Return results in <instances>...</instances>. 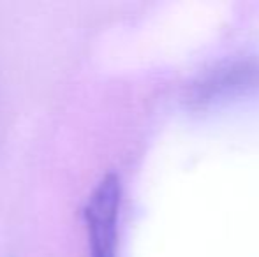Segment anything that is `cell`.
<instances>
[{
  "mask_svg": "<svg viewBox=\"0 0 259 257\" xmlns=\"http://www.w3.org/2000/svg\"><path fill=\"white\" fill-rule=\"evenodd\" d=\"M120 202H122L120 180L116 175L108 173L92 190L83 210L90 257H116Z\"/></svg>",
  "mask_w": 259,
  "mask_h": 257,
  "instance_id": "1",
  "label": "cell"
},
{
  "mask_svg": "<svg viewBox=\"0 0 259 257\" xmlns=\"http://www.w3.org/2000/svg\"><path fill=\"white\" fill-rule=\"evenodd\" d=\"M256 88H259V62H233L213 69L196 83L191 90V100L198 106H208L236 99Z\"/></svg>",
  "mask_w": 259,
  "mask_h": 257,
  "instance_id": "2",
  "label": "cell"
}]
</instances>
